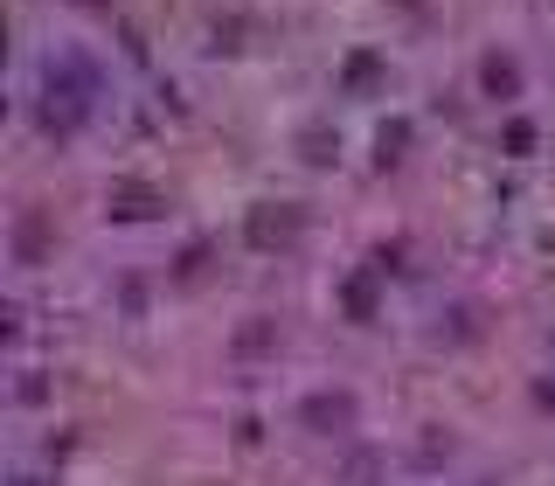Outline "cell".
Instances as JSON below:
<instances>
[{"mask_svg": "<svg viewBox=\"0 0 555 486\" xmlns=\"http://www.w3.org/2000/svg\"><path fill=\"white\" fill-rule=\"evenodd\" d=\"M153 208H160V195H153V188H112V216L139 222V216H153Z\"/></svg>", "mask_w": 555, "mask_h": 486, "instance_id": "5", "label": "cell"}, {"mask_svg": "<svg viewBox=\"0 0 555 486\" xmlns=\"http://www.w3.org/2000/svg\"><path fill=\"white\" fill-rule=\"evenodd\" d=\"M91 98H98L91 63H77V56L49 63V84H42V132H49V139H69L83 118H91Z\"/></svg>", "mask_w": 555, "mask_h": 486, "instance_id": "1", "label": "cell"}, {"mask_svg": "<svg viewBox=\"0 0 555 486\" xmlns=\"http://www.w3.org/2000/svg\"><path fill=\"white\" fill-rule=\"evenodd\" d=\"M479 84H486L493 98H520V63H514V56H486V63H479Z\"/></svg>", "mask_w": 555, "mask_h": 486, "instance_id": "4", "label": "cell"}, {"mask_svg": "<svg viewBox=\"0 0 555 486\" xmlns=\"http://www.w3.org/2000/svg\"><path fill=\"white\" fill-rule=\"evenodd\" d=\"M354 417H361V404L347 389H320V396H306V404H299V424L320 431V438H347V431H354Z\"/></svg>", "mask_w": 555, "mask_h": 486, "instance_id": "2", "label": "cell"}, {"mask_svg": "<svg viewBox=\"0 0 555 486\" xmlns=\"http://www.w3.org/2000/svg\"><path fill=\"white\" fill-rule=\"evenodd\" d=\"M292 236H299V208L264 202V208L250 216V243H257V251H271V243H292Z\"/></svg>", "mask_w": 555, "mask_h": 486, "instance_id": "3", "label": "cell"}]
</instances>
